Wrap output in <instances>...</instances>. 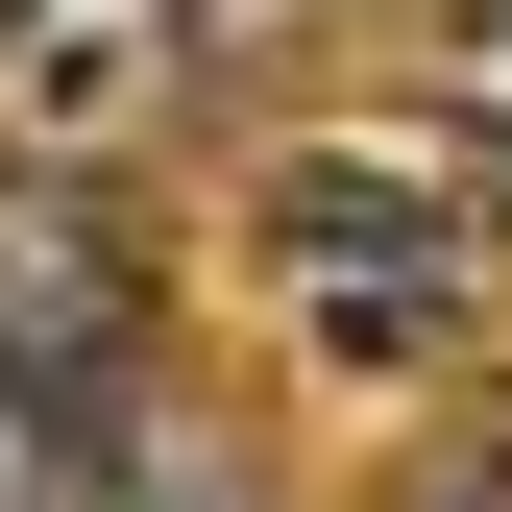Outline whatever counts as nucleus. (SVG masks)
I'll return each mask as SVG.
<instances>
[{
    "instance_id": "obj_1",
    "label": "nucleus",
    "mask_w": 512,
    "mask_h": 512,
    "mask_svg": "<svg viewBox=\"0 0 512 512\" xmlns=\"http://www.w3.org/2000/svg\"><path fill=\"white\" fill-rule=\"evenodd\" d=\"M244 220H269V269H293V317L342 366H439V342H464V269H488V244H464V196H439L415 147H269Z\"/></svg>"
},
{
    "instance_id": "obj_2",
    "label": "nucleus",
    "mask_w": 512,
    "mask_h": 512,
    "mask_svg": "<svg viewBox=\"0 0 512 512\" xmlns=\"http://www.w3.org/2000/svg\"><path fill=\"white\" fill-rule=\"evenodd\" d=\"M147 244H122L98 171H0V391H49V415H122L147 391Z\"/></svg>"
},
{
    "instance_id": "obj_3",
    "label": "nucleus",
    "mask_w": 512,
    "mask_h": 512,
    "mask_svg": "<svg viewBox=\"0 0 512 512\" xmlns=\"http://www.w3.org/2000/svg\"><path fill=\"white\" fill-rule=\"evenodd\" d=\"M171 25H196V0H0V122H25L49 171L122 147V122L171 98Z\"/></svg>"
},
{
    "instance_id": "obj_4",
    "label": "nucleus",
    "mask_w": 512,
    "mask_h": 512,
    "mask_svg": "<svg viewBox=\"0 0 512 512\" xmlns=\"http://www.w3.org/2000/svg\"><path fill=\"white\" fill-rule=\"evenodd\" d=\"M122 464H74V512H269V464H244L220 415H98Z\"/></svg>"
},
{
    "instance_id": "obj_5",
    "label": "nucleus",
    "mask_w": 512,
    "mask_h": 512,
    "mask_svg": "<svg viewBox=\"0 0 512 512\" xmlns=\"http://www.w3.org/2000/svg\"><path fill=\"white\" fill-rule=\"evenodd\" d=\"M0 512H74V415L49 391H0Z\"/></svg>"
},
{
    "instance_id": "obj_6",
    "label": "nucleus",
    "mask_w": 512,
    "mask_h": 512,
    "mask_svg": "<svg viewBox=\"0 0 512 512\" xmlns=\"http://www.w3.org/2000/svg\"><path fill=\"white\" fill-rule=\"evenodd\" d=\"M391 512H512V415H464V439H439V464L391 488Z\"/></svg>"
},
{
    "instance_id": "obj_7",
    "label": "nucleus",
    "mask_w": 512,
    "mask_h": 512,
    "mask_svg": "<svg viewBox=\"0 0 512 512\" xmlns=\"http://www.w3.org/2000/svg\"><path fill=\"white\" fill-rule=\"evenodd\" d=\"M464 98H488V122H512V0H464Z\"/></svg>"
}]
</instances>
